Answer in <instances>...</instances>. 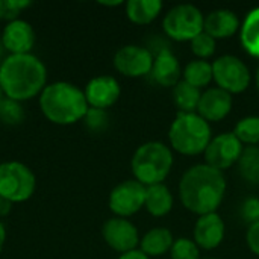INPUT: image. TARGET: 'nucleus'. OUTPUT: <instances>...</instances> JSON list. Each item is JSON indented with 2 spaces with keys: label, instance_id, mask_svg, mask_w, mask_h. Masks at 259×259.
<instances>
[{
  "label": "nucleus",
  "instance_id": "nucleus-1",
  "mask_svg": "<svg viewBox=\"0 0 259 259\" xmlns=\"http://www.w3.org/2000/svg\"><path fill=\"white\" fill-rule=\"evenodd\" d=\"M47 85L44 62L32 55H8L0 62V87L6 99L27 102L39 97Z\"/></svg>",
  "mask_w": 259,
  "mask_h": 259
},
{
  "label": "nucleus",
  "instance_id": "nucleus-2",
  "mask_svg": "<svg viewBox=\"0 0 259 259\" xmlns=\"http://www.w3.org/2000/svg\"><path fill=\"white\" fill-rule=\"evenodd\" d=\"M226 193V179L222 171L197 164L188 168L179 182V197L182 205L200 215L212 214L219 209Z\"/></svg>",
  "mask_w": 259,
  "mask_h": 259
},
{
  "label": "nucleus",
  "instance_id": "nucleus-3",
  "mask_svg": "<svg viewBox=\"0 0 259 259\" xmlns=\"http://www.w3.org/2000/svg\"><path fill=\"white\" fill-rule=\"evenodd\" d=\"M38 103L42 115L58 126H70L83 120L90 109L83 90L65 80L47 83Z\"/></svg>",
  "mask_w": 259,
  "mask_h": 259
},
{
  "label": "nucleus",
  "instance_id": "nucleus-4",
  "mask_svg": "<svg viewBox=\"0 0 259 259\" xmlns=\"http://www.w3.org/2000/svg\"><path fill=\"white\" fill-rule=\"evenodd\" d=\"M168 140L178 153L196 156L206 150L212 132L209 123L197 112H179L170 126Z\"/></svg>",
  "mask_w": 259,
  "mask_h": 259
},
{
  "label": "nucleus",
  "instance_id": "nucleus-5",
  "mask_svg": "<svg viewBox=\"0 0 259 259\" xmlns=\"http://www.w3.org/2000/svg\"><path fill=\"white\" fill-rule=\"evenodd\" d=\"M131 167L135 181L144 187L162 184L173 167L171 149L159 141L144 143L135 150Z\"/></svg>",
  "mask_w": 259,
  "mask_h": 259
},
{
  "label": "nucleus",
  "instance_id": "nucleus-6",
  "mask_svg": "<svg viewBox=\"0 0 259 259\" xmlns=\"http://www.w3.org/2000/svg\"><path fill=\"white\" fill-rule=\"evenodd\" d=\"M36 188L33 171L18 161L0 164V199L9 203H21L29 200Z\"/></svg>",
  "mask_w": 259,
  "mask_h": 259
},
{
  "label": "nucleus",
  "instance_id": "nucleus-7",
  "mask_svg": "<svg viewBox=\"0 0 259 259\" xmlns=\"http://www.w3.org/2000/svg\"><path fill=\"white\" fill-rule=\"evenodd\" d=\"M205 17L194 5H178L171 8L164 20V32L175 41H191L203 32Z\"/></svg>",
  "mask_w": 259,
  "mask_h": 259
},
{
  "label": "nucleus",
  "instance_id": "nucleus-8",
  "mask_svg": "<svg viewBox=\"0 0 259 259\" xmlns=\"http://www.w3.org/2000/svg\"><path fill=\"white\" fill-rule=\"evenodd\" d=\"M212 74L219 88L229 94L244 93L250 85L249 67L234 55H223L212 62Z\"/></svg>",
  "mask_w": 259,
  "mask_h": 259
},
{
  "label": "nucleus",
  "instance_id": "nucleus-9",
  "mask_svg": "<svg viewBox=\"0 0 259 259\" xmlns=\"http://www.w3.org/2000/svg\"><path fill=\"white\" fill-rule=\"evenodd\" d=\"M146 202V187L135 179L123 181L109 194V209L115 217L127 219L144 208Z\"/></svg>",
  "mask_w": 259,
  "mask_h": 259
},
{
  "label": "nucleus",
  "instance_id": "nucleus-10",
  "mask_svg": "<svg viewBox=\"0 0 259 259\" xmlns=\"http://www.w3.org/2000/svg\"><path fill=\"white\" fill-rule=\"evenodd\" d=\"M243 144L235 137L234 132H226L222 135H217L211 140L205 155V164L222 171L231 168L235 162H238L241 153H243Z\"/></svg>",
  "mask_w": 259,
  "mask_h": 259
},
{
  "label": "nucleus",
  "instance_id": "nucleus-11",
  "mask_svg": "<svg viewBox=\"0 0 259 259\" xmlns=\"http://www.w3.org/2000/svg\"><path fill=\"white\" fill-rule=\"evenodd\" d=\"M153 59L155 58L147 49L129 44L117 50V53L114 55V67L123 76L143 77L152 71Z\"/></svg>",
  "mask_w": 259,
  "mask_h": 259
},
{
  "label": "nucleus",
  "instance_id": "nucleus-12",
  "mask_svg": "<svg viewBox=\"0 0 259 259\" xmlns=\"http://www.w3.org/2000/svg\"><path fill=\"white\" fill-rule=\"evenodd\" d=\"M102 235L105 243L121 255L137 250V246L140 244L138 229L127 219L114 217L106 220L102 228Z\"/></svg>",
  "mask_w": 259,
  "mask_h": 259
},
{
  "label": "nucleus",
  "instance_id": "nucleus-13",
  "mask_svg": "<svg viewBox=\"0 0 259 259\" xmlns=\"http://www.w3.org/2000/svg\"><path fill=\"white\" fill-rule=\"evenodd\" d=\"M0 41L5 52L9 55H26L32 52L36 35L32 24H29L26 20L17 18L5 24Z\"/></svg>",
  "mask_w": 259,
  "mask_h": 259
},
{
  "label": "nucleus",
  "instance_id": "nucleus-14",
  "mask_svg": "<svg viewBox=\"0 0 259 259\" xmlns=\"http://www.w3.org/2000/svg\"><path fill=\"white\" fill-rule=\"evenodd\" d=\"M83 94L90 108L106 111L108 108L114 106L120 99L121 88L115 77L103 74L93 77L85 85Z\"/></svg>",
  "mask_w": 259,
  "mask_h": 259
},
{
  "label": "nucleus",
  "instance_id": "nucleus-15",
  "mask_svg": "<svg viewBox=\"0 0 259 259\" xmlns=\"http://www.w3.org/2000/svg\"><path fill=\"white\" fill-rule=\"evenodd\" d=\"M232 105H234L232 94L226 93L219 87L209 88L205 93H202L197 114L208 123L220 121L229 115V112L232 111Z\"/></svg>",
  "mask_w": 259,
  "mask_h": 259
},
{
  "label": "nucleus",
  "instance_id": "nucleus-16",
  "mask_svg": "<svg viewBox=\"0 0 259 259\" xmlns=\"http://www.w3.org/2000/svg\"><path fill=\"white\" fill-rule=\"evenodd\" d=\"M193 235H194V243L199 246V249L214 250L223 243L225 222L217 212L200 215L194 225Z\"/></svg>",
  "mask_w": 259,
  "mask_h": 259
},
{
  "label": "nucleus",
  "instance_id": "nucleus-17",
  "mask_svg": "<svg viewBox=\"0 0 259 259\" xmlns=\"http://www.w3.org/2000/svg\"><path fill=\"white\" fill-rule=\"evenodd\" d=\"M153 80L162 87H176L182 77V68L178 58L167 49L161 50L153 59L150 71Z\"/></svg>",
  "mask_w": 259,
  "mask_h": 259
},
{
  "label": "nucleus",
  "instance_id": "nucleus-18",
  "mask_svg": "<svg viewBox=\"0 0 259 259\" xmlns=\"http://www.w3.org/2000/svg\"><path fill=\"white\" fill-rule=\"evenodd\" d=\"M241 27L238 17L229 9H215L205 17L203 32L214 39L231 38Z\"/></svg>",
  "mask_w": 259,
  "mask_h": 259
},
{
  "label": "nucleus",
  "instance_id": "nucleus-19",
  "mask_svg": "<svg viewBox=\"0 0 259 259\" xmlns=\"http://www.w3.org/2000/svg\"><path fill=\"white\" fill-rule=\"evenodd\" d=\"M144 208L153 217H164L173 208V196L168 187L164 184H156L146 187V202Z\"/></svg>",
  "mask_w": 259,
  "mask_h": 259
},
{
  "label": "nucleus",
  "instance_id": "nucleus-20",
  "mask_svg": "<svg viewBox=\"0 0 259 259\" xmlns=\"http://www.w3.org/2000/svg\"><path fill=\"white\" fill-rule=\"evenodd\" d=\"M173 243V235L167 228H153L140 240V250L149 258L161 256L170 252Z\"/></svg>",
  "mask_w": 259,
  "mask_h": 259
},
{
  "label": "nucleus",
  "instance_id": "nucleus-21",
  "mask_svg": "<svg viewBox=\"0 0 259 259\" xmlns=\"http://www.w3.org/2000/svg\"><path fill=\"white\" fill-rule=\"evenodd\" d=\"M162 9L159 0H129L126 3V15L135 24L152 23Z\"/></svg>",
  "mask_w": 259,
  "mask_h": 259
},
{
  "label": "nucleus",
  "instance_id": "nucleus-22",
  "mask_svg": "<svg viewBox=\"0 0 259 259\" xmlns=\"http://www.w3.org/2000/svg\"><path fill=\"white\" fill-rule=\"evenodd\" d=\"M240 38L244 50L249 55L259 58V8L252 9L244 18Z\"/></svg>",
  "mask_w": 259,
  "mask_h": 259
},
{
  "label": "nucleus",
  "instance_id": "nucleus-23",
  "mask_svg": "<svg viewBox=\"0 0 259 259\" xmlns=\"http://www.w3.org/2000/svg\"><path fill=\"white\" fill-rule=\"evenodd\" d=\"M182 80L188 82L190 85L196 88H205L209 85L211 80H214L212 74V64L205 59H194L185 65L182 70Z\"/></svg>",
  "mask_w": 259,
  "mask_h": 259
},
{
  "label": "nucleus",
  "instance_id": "nucleus-24",
  "mask_svg": "<svg viewBox=\"0 0 259 259\" xmlns=\"http://www.w3.org/2000/svg\"><path fill=\"white\" fill-rule=\"evenodd\" d=\"M200 97L202 91L182 79L176 87H173V102L181 109L179 112H196Z\"/></svg>",
  "mask_w": 259,
  "mask_h": 259
},
{
  "label": "nucleus",
  "instance_id": "nucleus-25",
  "mask_svg": "<svg viewBox=\"0 0 259 259\" xmlns=\"http://www.w3.org/2000/svg\"><path fill=\"white\" fill-rule=\"evenodd\" d=\"M238 171L249 184L259 185V146H247L238 159Z\"/></svg>",
  "mask_w": 259,
  "mask_h": 259
},
{
  "label": "nucleus",
  "instance_id": "nucleus-26",
  "mask_svg": "<svg viewBox=\"0 0 259 259\" xmlns=\"http://www.w3.org/2000/svg\"><path fill=\"white\" fill-rule=\"evenodd\" d=\"M235 137L241 141V144L256 146L259 144V117L249 115L241 118L234 131Z\"/></svg>",
  "mask_w": 259,
  "mask_h": 259
},
{
  "label": "nucleus",
  "instance_id": "nucleus-27",
  "mask_svg": "<svg viewBox=\"0 0 259 259\" xmlns=\"http://www.w3.org/2000/svg\"><path fill=\"white\" fill-rule=\"evenodd\" d=\"M24 120V109L20 102L3 99L0 103V121L9 126L20 124Z\"/></svg>",
  "mask_w": 259,
  "mask_h": 259
},
{
  "label": "nucleus",
  "instance_id": "nucleus-28",
  "mask_svg": "<svg viewBox=\"0 0 259 259\" xmlns=\"http://www.w3.org/2000/svg\"><path fill=\"white\" fill-rule=\"evenodd\" d=\"M171 259H200V249L190 238H178L171 249H170Z\"/></svg>",
  "mask_w": 259,
  "mask_h": 259
},
{
  "label": "nucleus",
  "instance_id": "nucleus-29",
  "mask_svg": "<svg viewBox=\"0 0 259 259\" xmlns=\"http://www.w3.org/2000/svg\"><path fill=\"white\" fill-rule=\"evenodd\" d=\"M190 42H191V52L197 56V59H205L206 61L215 52V39L212 36H209L208 33H205V32L199 33Z\"/></svg>",
  "mask_w": 259,
  "mask_h": 259
},
{
  "label": "nucleus",
  "instance_id": "nucleus-30",
  "mask_svg": "<svg viewBox=\"0 0 259 259\" xmlns=\"http://www.w3.org/2000/svg\"><path fill=\"white\" fill-rule=\"evenodd\" d=\"M30 5L32 3L29 0H2V18L6 21L17 20L18 15Z\"/></svg>",
  "mask_w": 259,
  "mask_h": 259
},
{
  "label": "nucleus",
  "instance_id": "nucleus-31",
  "mask_svg": "<svg viewBox=\"0 0 259 259\" xmlns=\"http://www.w3.org/2000/svg\"><path fill=\"white\" fill-rule=\"evenodd\" d=\"M83 121H85V124H87V127L90 131H93V132H102L108 126V114H106V111L90 108L88 112H87V115L83 117Z\"/></svg>",
  "mask_w": 259,
  "mask_h": 259
},
{
  "label": "nucleus",
  "instance_id": "nucleus-32",
  "mask_svg": "<svg viewBox=\"0 0 259 259\" xmlns=\"http://www.w3.org/2000/svg\"><path fill=\"white\" fill-rule=\"evenodd\" d=\"M241 215L246 222H249L250 225L252 223H256L259 222V199H247L244 203H243V208H241Z\"/></svg>",
  "mask_w": 259,
  "mask_h": 259
},
{
  "label": "nucleus",
  "instance_id": "nucleus-33",
  "mask_svg": "<svg viewBox=\"0 0 259 259\" xmlns=\"http://www.w3.org/2000/svg\"><path fill=\"white\" fill-rule=\"evenodd\" d=\"M246 241H247V246L252 250V253L259 256V222L252 223L249 226L247 234H246Z\"/></svg>",
  "mask_w": 259,
  "mask_h": 259
},
{
  "label": "nucleus",
  "instance_id": "nucleus-34",
  "mask_svg": "<svg viewBox=\"0 0 259 259\" xmlns=\"http://www.w3.org/2000/svg\"><path fill=\"white\" fill-rule=\"evenodd\" d=\"M118 259H150L147 255H144L141 250H132V252H127V253H123L120 255Z\"/></svg>",
  "mask_w": 259,
  "mask_h": 259
},
{
  "label": "nucleus",
  "instance_id": "nucleus-35",
  "mask_svg": "<svg viewBox=\"0 0 259 259\" xmlns=\"http://www.w3.org/2000/svg\"><path fill=\"white\" fill-rule=\"evenodd\" d=\"M5 241H6V229H5L3 223L0 222V253H2V250H3Z\"/></svg>",
  "mask_w": 259,
  "mask_h": 259
},
{
  "label": "nucleus",
  "instance_id": "nucleus-36",
  "mask_svg": "<svg viewBox=\"0 0 259 259\" xmlns=\"http://www.w3.org/2000/svg\"><path fill=\"white\" fill-rule=\"evenodd\" d=\"M100 5H103V6H120V5H123V2H120V0H117V2H100Z\"/></svg>",
  "mask_w": 259,
  "mask_h": 259
},
{
  "label": "nucleus",
  "instance_id": "nucleus-37",
  "mask_svg": "<svg viewBox=\"0 0 259 259\" xmlns=\"http://www.w3.org/2000/svg\"><path fill=\"white\" fill-rule=\"evenodd\" d=\"M256 87H258V91H259V67H258V70H256Z\"/></svg>",
  "mask_w": 259,
  "mask_h": 259
},
{
  "label": "nucleus",
  "instance_id": "nucleus-38",
  "mask_svg": "<svg viewBox=\"0 0 259 259\" xmlns=\"http://www.w3.org/2000/svg\"><path fill=\"white\" fill-rule=\"evenodd\" d=\"M3 99H5V96H3V91H2V87H0V103H2Z\"/></svg>",
  "mask_w": 259,
  "mask_h": 259
},
{
  "label": "nucleus",
  "instance_id": "nucleus-39",
  "mask_svg": "<svg viewBox=\"0 0 259 259\" xmlns=\"http://www.w3.org/2000/svg\"><path fill=\"white\" fill-rule=\"evenodd\" d=\"M0 20H2V0H0Z\"/></svg>",
  "mask_w": 259,
  "mask_h": 259
},
{
  "label": "nucleus",
  "instance_id": "nucleus-40",
  "mask_svg": "<svg viewBox=\"0 0 259 259\" xmlns=\"http://www.w3.org/2000/svg\"><path fill=\"white\" fill-rule=\"evenodd\" d=\"M0 202H2V199H0Z\"/></svg>",
  "mask_w": 259,
  "mask_h": 259
},
{
  "label": "nucleus",
  "instance_id": "nucleus-41",
  "mask_svg": "<svg viewBox=\"0 0 259 259\" xmlns=\"http://www.w3.org/2000/svg\"><path fill=\"white\" fill-rule=\"evenodd\" d=\"M211 259H214V258H211Z\"/></svg>",
  "mask_w": 259,
  "mask_h": 259
},
{
  "label": "nucleus",
  "instance_id": "nucleus-42",
  "mask_svg": "<svg viewBox=\"0 0 259 259\" xmlns=\"http://www.w3.org/2000/svg\"><path fill=\"white\" fill-rule=\"evenodd\" d=\"M0 164H2V162H0Z\"/></svg>",
  "mask_w": 259,
  "mask_h": 259
}]
</instances>
